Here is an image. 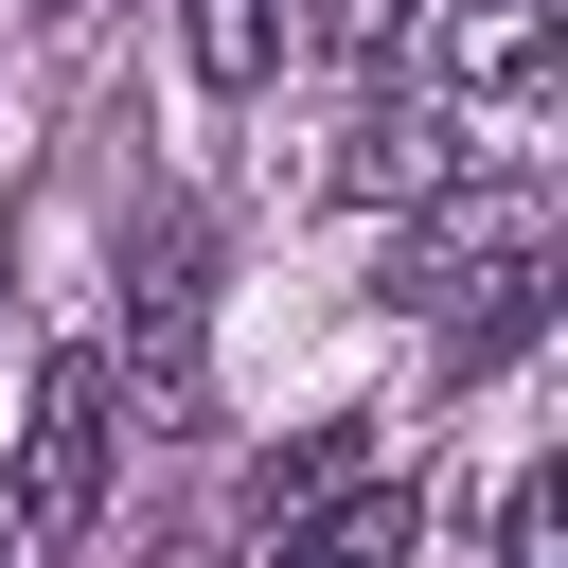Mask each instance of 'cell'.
Masks as SVG:
<instances>
[{
    "label": "cell",
    "instance_id": "obj_2",
    "mask_svg": "<svg viewBox=\"0 0 568 568\" xmlns=\"http://www.w3.org/2000/svg\"><path fill=\"white\" fill-rule=\"evenodd\" d=\"M106 444H124V373L106 355H53L36 373V426H18V550H71L106 515Z\"/></svg>",
    "mask_w": 568,
    "mask_h": 568
},
{
    "label": "cell",
    "instance_id": "obj_8",
    "mask_svg": "<svg viewBox=\"0 0 568 568\" xmlns=\"http://www.w3.org/2000/svg\"><path fill=\"white\" fill-rule=\"evenodd\" d=\"M550 550H568V497H550V479H515V515H497V568H550Z\"/></svg>",
    "mask_w": 568,
    "mask_h": 568
},
{
    "label": "cell",
    "instance_id": "obj_11",
    "mask_svg": "<svg viewBox=\"0 0 568 568\" xmlns=\"http://www.w3.org/2000/svg\"><path fill=\"white\" fill-rule=\"evenodd\" d=\"M0 568H18V532H0Z\"/></svg>",
    "mask_w": 568,
    "mask_h": 568
},
{
    "label": "cell",
    "instance_id": "obj_10",
    "mask_svg": "<svg viewBox=\"0 0 568 568\" xmlns=\"http://www.w3.org/2000/svg\"><path fill=\"white\" fill-rule=\"evenodd\" d=\"M36 18H89V0H36Z\"/></svg>",
    "mask_w": 568,
    "mask_h": 568
},
{
    "label": "cell",
    "instance_id": "obj_1",
    "mask_svg": "<svg viewBox=\"0 0 568 568\" xmlns=\"http://www.w3.org/2000/svg\"><path fill=\"white\" fill-rule=\"evenodd\" d=\"M515 284H550V195H426L408 231H390V266H373V302L390 320H497Z\"/></svg>",
    "mask_w": 568,
    "mask_h": 568
},
{
    "label": "cell",
    "instance_id": "obj_9",
    "mask_svg": "<svg viewBox=\"0 0 568 568\" xmlns=\"http://www.w3.org/2000/svg\"><path fill=\"white\" fill-rule=\"evenodd\" d=\"M320 36H337V53H390V36H408V0H320Z\"/></svg>",
    "mask_w": 568,
    "mask_h": 568
},
{
    "label": "cell",
    "instance_id": "obj_5",
    "mask_svg": "<svg viewBox=\"0 0 568 568\" xmlns=\"http://www.w3.org/2000/svg\"><path fill=\"white\" fill-rule=\"evenodd\" d=\"M124 337H142V408L195 426V231H124Z\"/></svg>",
    "mask_w": 568,
    "mask_h": 568
},
{
    "label": "cell",
    "instance_id": "obj_6",
    "mask_svg": "<svg viewBox=\"0 0 568 568\" xmlns=\"http://www.w3.org/2000/svg\"><path fill=\"white\" fill-rule=\"evenodd\" d=\"M408 550H426V497L408 479H337V497H302L266 532V568H408Z\"/></svg>",
    "mask_w": 568,
    "mask_h": 568
},
{
    "label": "cell",
    "instance_id": "obj_3",
    "mask_svg": "<svg viewBox=\"0 0 568 568\" xmlns=\"http://www.w3.org/2000/svg\"><path fill=\"white\" fill-rule=\"evenodd\" d=\"M568 53V0H426V89L444 106H532Z\"/></svg>",
    "mask_w": 568,
    "mask_h": 568
},
{
    "label": "cell",
    "instance_id": "obj_4",
    "mask_svg": "<svg viewBox=\"0 0 568 568\" xmlns=\"http://www.w3.org/2000/svg\"><path fill=\"white\" fill-rule=\"evenodd\" d=\"M337 195H408V213L462 195V106H444V89H373L355 142H337Z\"/></svg>",
    "mask_w": 568,
    "mask_h": 568
},
{
    "label": "cell",
    "instance_id": "obj_7",
    "mask_svg": "<svg viewBox=\"0 0 568 568\" xmlns=\"http://www.w3.org/2000/svg\"><path fill=\"white\" fill-rule=\"evenodd\" d=\"M178 36H195L213 89H266V71H284V0H178Z\"/></svg>",
    "mask_w": 568,
    "mask_h": 568
}]
</instances>
